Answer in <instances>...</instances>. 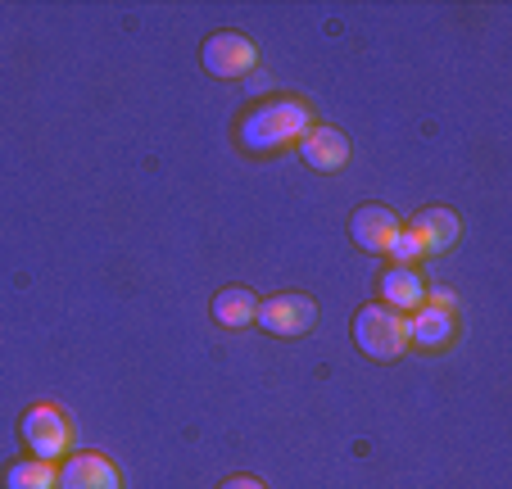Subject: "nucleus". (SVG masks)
<instances>
[{
  "label": "nucleus",
  "mask_w": 512,
  "mask_h": 489,
  "mask_svg": "<svg viewBox=\"0 0 512 489\" xmlns=\"http://www.w3.org/2000/svg\"><path fill=\"white\" fill-rule=\"evenodd\" d=\"M313 127V114L304 100H268V105L250 109L241 118V145L250 154H277V150H290L300 145Z\"/></svg>",
  "instance_id": "obj_1"
},
{
  "label": "nucleus",
  "mask_w": 512,
  "mask_h": 489,
  "mask_svg": "<svg viewBox=\"0 0 512 489\" xmlns=\"http://www.w3.org/2000/svg\"><path fill=\"white\" fill-rule=\"evenodd\" d=\"M354 345L377 363H395L408 349V313H395L386 304L358 308L354 317Z\"/></svg>",
  "instance_id": "obj_2"
},
{
  "label": "nucleus",
  "mask_w": 512,
  "mask_h": 489,
  "mask_svg": "<svg viewBox=\"0 0 512 489\" xmlns=\"http://www.w3.org/2000/svg\"><path fill=\"white\" fill-rule=\"evenodd\" d=\"M19 435H23V444L46 462H55L59 453H68V444H73V426H68V417L59 413L55 403H37V408H28L23 422H19Z\"/></svg>",
  "instance_id": "obj_3"
},
{
  "label": "nucleus",
  "mask_w": 512,
  "mask_h": 489,
  "mask_svg": "<svg viewBox=\"0 0 512 489\" xmlns=\"http://www.w3.org/2000/svg\"><path fill=\"white\" fill-rule=\"evenodd\" d=\"M200 59L213 77L232 82V77H245L254 64H259V46H254L250 37H241V32H213V37L204 41Z\"/></svg>",
  "instance_id": "obj_4"
},
{
  "label": "nucleus",
  "mask_w": 512,
  "mask_h": 489,
  "mask_svg": "<svg viewBox=\"0 0 512 489\" xmlns=\"http://www.w3.org/2000/svg\"><path fill=\"white\" fill-rule=\"evenodd\" d=\"M254 322H259L263 331H272V336H304V331L318 322V304H313L309 295L286 290V295L259 299V317H254Z\"/></svg>",
  "instance_id": "obj_5"
},
{
  "label": "nucleus",
  "mask_w": 512,
  "mask_h": 489,
  "mask_svg": "<svg viewBox=\"0 0 512 489\" xmlns=\"http://www.w3.org/2000/svg\"><path fill=\"white\" fill-rule=\"evenodd\" d=\"M55 489H123V476H118V467L105 453H73L59 467Z\"/></svg>",
  "instance_id": "obj_6"
},
{
  "label": "nucleus",
  "mask_w": 512,
  "mask_h": 489,
  "mask_svg": "<svg viewBox=\"0 0 512 489\" xmlns=\"http://www.w3.org/2000/svg\"><path fill=\"white\" fill-rule=\"evenodd\" d=\"M399 231H404V222H399L390 209H381V204H363V209L354 213V222H349L354 245L368 254H386L390 245H395Z\"/></svg>",
  "instance_id": "obj_7"
},
{
  "label": "nucleus",
  "mask_w": 512,
  "mask_h": 489,
  "mask_svg": "<svg viewBox=\"0 0 512 489\" xmlns=\"http://www.w3.org/2000/svg\"><path fill=\"white\" fill-rule=\"evenodd\" d=\"M404 231L417 240V245H422V254H445V250H454V245H458L463 222H458L454 209H422Z\"/></svg>",
  "instance_id": "obj_8"
},
{
  "label": "nucleus",
  "mask_w": 512,
  "mask_h": 489,
  "mask_svg": "<svg viewBox=\"0 0 512 489\" xmlns=\"http://www.w3.org/2000/svg\"><path fill=\"white\" fill-rule=\"evenodd\" d=\"M300 159L309 163L313 173H340L349 163V136L340 127H309V136L300 141Z\"/></svg>",
  "instance_id": "obj_9"
},
{
  "label": "nucleus",
  "mask_w": 512,
  "mask_h": 489,
  "mask_svg": "<svg viewBox=\"0 0 512 489\" xmlns=\"http://www.w3.org/2000/svg\"><path fill=\"white\" fill-rule=\"evenodd\" d=\"M454 340V313L440 304H422L413 317H408V345L422 349H440Z\"/></svg>",
  "instance_id": "obj_10"
},
{
  "label": "nucleus",
  "mask_w": 512,
  "mask_h": 489,
  "mask_svg": "<svg viewBox=\"0 0 512 489\" xmlns=\"http://www.w3.org/2000/svg\"><path fill=\"white\" fill-rule=\"evenodd\" d=\"M381 299H386V308H395V313H404V308L417 313V308L426 304V286L413 268H390L386 277H381Z\"/></svg>",
  "instance_id": "obj_11"
},
{
  "label": "nucleus",
  "mask_w": 512,
  "mask_h": 489,
  "mask_svg": "<svg viewBox=\"0 0 512 489\" xmlns=\"http://www.w3.org/2000/svg\"><path fill=\"white\" fill-rule=\"evenodd\" d=\"M254 317H259V295H250L245 286L218 290V299H213V322H218V326L236 331V326H250Z\"/></svg>",
  "instance_id": "obj_12"
},
{
  "label": "nucleus",
  "mask_w": 512,
  "mask_h": 489,
  "mask_svg": "<svg viewBox=\"0 0 512 489\" xmlns=\"http://www.w3.org/2000/svg\"><path fill=\"white\" fill-rule=\"evenodd\" d=\"M59 467L46 458H19L5 467V489H55Z\"/></svg>",
  "instance_id": "obj_13"
},
{
  "label": "nucleus",
  "mask_w": 512,
  "mask_h": 489,
  "mask_svg": "<svg viewBox=\"0 0 512 489\" xmlns=\"http://www.w3.org/2000/svg\"><path fill=\"white\" fill-rule=\"evenodd\" d=\"M386 254H390V259H395V268H413L417 259H426V254H422V245H417V240L408 236V231H399V236H395V245H390Z\"/></svg>",
  "instance_id": "obj_14"
},
{
  "label": "nucleus",
  "mask_w": 512,
  "mask_h": 489,
  "mask_svg": "<svg viewBox=\"0 0 512 489\" xmlns=\"http://www.w3.org/2000/svg\"><path fill=\"white\" fill-rule=\"evenodd\" d=\"M218 489H268V485H263L259 476H232V480H223Z\"/></svg>",
  "instance_id": "obj_15"
}]
</instances>
